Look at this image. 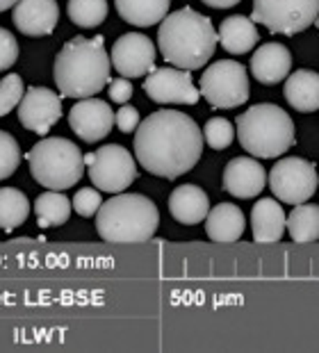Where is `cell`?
I'll return each instance as SVG.
<instances>
[{
	"label": "cell",
	"mask_w": 319,
	"mask_h": 353,
	"mask_svg": "<svg viewBox=\"0 0 319 353\" xmlns=\"http://www.w3.org/2000/svg\"><path fill=\"white\" fill-rule=\"evenodd\" d=\"M203 137L212 148H215V151H224V148H228L233 144V137H235L233 123L228 121V119H222V117L210 119L203 128Z\"/></svg>",
	"instance_id": "cell-28"
},
{
	"label": "cell",
	"mask_w": 319,
	"mask_h": 353,
	"mask_svg": "<svg viewBox=\"0 0 319 353\" xmlns=\"http://www.w3.org/2000/svg\"><path fill=\"white\" fill-rule=\"evenodd\" d=\"M267 185V171L253 157H233L224 169V190L238 199H253Z\"/></svg>",
	"instance_id": "cell-15"
},
{
	"label": "cell",
	"mask_w": 319,
	"mask_h": 353,
	"mask_svg": "<svg viewBox=\"0 0 319 353\" xmlns=\"http://www.w3.org/2000/svg\"><path fill=\"white\" fill-rule=\"evenodd\" d=\"M144 92L148 94L151 101L160 105H196L201 99V92L196 89L189 71L178 69V66L176 69L173 66L153 69L144 80Z\"/></svg>",
	"instance_id": "cell-11"
},
{
	"label": "cell",
	"mask_w": 319,
	"mask_h": 353,
	"mask_svg": "<svg viewBox=\"0 0 319 353\" xmlns=\"http://www.w3.org/2000/svg\"><path fill=\"white\" fill-rule=\"evenodd\" d=\"M244 214L233 203H219L215 210H210L205 216V232L212 242L219 244H233L238 242L244 232Z\"/></svg>",
	"instance_id": "cell-20"
},
{
	"label": "cell",
	"mask_w": 319,
	"mask_h": 353,
	"mask_svg": "<svg viewBox=\"0 0 319 353\" xmlns=\"http://www.w3.org/2000/svg\"><path fill=\"white\" fill-rule=\"evenodd\" d=\"M71 208L73 205L68 203V199L57 190L44 192L35 201V214L41 228L62 226V223H66L68 216H71Z\"/></svg>",
	"instance_id": "cell-24"
},
{
	"label": "cell",
	"mask_w": 319,
	"mask_h": 353,
	"mask_svg": "<svg viewBox=\"0 0 319 353\" xmlns=\"http://www.w3.org/2000/svg\"><path fill=\"white\" fill-rule=\"evenodd\" d=\"M155 43L146 34L128 32L114 41L110 59L124 78H142L155 69Z\"/></svg>",
	"instance_id": "cell-12"
},
{
	"label": "cell",
	"mask_w": 319,
	"mask_h": 353,
	"mask_svg": "<svg viewBox=\"0 0 319 353\" xmlns=\"http://www.w3.org/2000/svg\"><path fill=\"white\" fill-rule=\"evenodd\" d=\"M203 153V132L192 117L160 110L135 130V155L148 174L176 180L196 167Z\"/></svg>",
	"instance_id": "cell-1"
},
{
	"label": "cell",
	"mask_w": 319,
	"mask_h": 353,
	"mask_svg": "<svg viewBox=\"0 0 319 353\" xmlns=\"http://www.w3.org/2000/svg\"><path fill=\"white\" fill-rule=\"evenodd\" d=\"M108 94H110V99L114 103H119V105H124L133 99V82L128 80V78H117V80H110L108 82Z\"/></svg>",
	"instance_id": "cell-34"
},
{
	"label": "cell",
	"mask_w": 319,
	"mask_h": 353,
	"mask_svg": "<svg viewBox=\"0 0 319 353\" xmlns=\"http://www.w3.org/2000/svg\"><path fill=\"white\" fill-rule=\"evenodd\" d=\"M21 164V146L10 132L0 130V180L10 178Z\"/></svg>",
	"instance_id": "cell-29"
},
{
	"label": "cell",
	"mask_w": 319,
	"mask_h": 353,
	"mask_svg": "<svg viewBox=\"0 0 319 353\" xmlns=\"http://www.w3.org/2000/svg\"><path fill=\"white\" fill-rule=\"evenodd\" d=\"M89 178L101 192L119 194L133 185L137 178L135 157L119 144H108L85 157Z\"/></svg>",
	"instance_id": "cell-9"
},
{
	"label": "cell",
	"mask_w": 319,
	"mask_h": 353,
	"mask_svg": "<svg viewBox=\"0 0 319 353\" xmlns=\"http://www.w3.org/2000/svg\"><path fill=\"white\" fill-rule=\"evenodd\" d=\"M17 3H19V0H0V12L10 10V7H14Z\"/></svg>",
	"instance_id": "cell-36"
},
{
	"label": "cell",
	"mask_w": 319,
	"mask_h": 353,
	"mask_svg": "<svg viewBox=\"0 0 319 353\" xmlns=\"http://www.w3.org/2000/svg\"><path fill=\"white\" fill-rule=\"evenodd\" d=\"M317 167L303 157H283L269 171V187L273 196L290 205L306 203L317 192Z\"/></svg>",
	"instance_id": "cell-10"
},
{
	"label": "cell",
	"mask_w": 319,
	"mask_h": 353,
	"mask_svg": "<svg viewBox=\"0 0 319 353\" xmlns=\"http://www.w3.org/2000/svg\"><path fill=\"white\" fill-rule=\"evenodd\" d=\"M219 37L208 17L192 7H182L160 21L157 46L162 57L178 69L194 71L215 55Z\"/></svg>",
	"instance_id": "cell-2"
},
{
	"label": "cell",
	"mask_w": 319,
	"mask_h": 353,
	"mask_svg": "<svg viewBox=\"0 0 319 353\" xmlns=\"http://www.w3.org/2000/svg\"><path fill=\"white\" fill-rule=\"evenodd\" d=\"M292 52L283 43H262L251 57V73L260 85H278L290 76Z\"/></svg>",
	"instance_id": "cell-17"
},
{
	"label": "cell",
	"mask_w": 319,
	"mask_h": 353,
	"mask_svg": "<svg viewBox=\"0 0 319 353\" xmlns=\"http://www.w3.org/2000/svg\"><path fill=\"white\" fill-rule=\"evenodd\" d=\"M19 59V43L10 30L0 28V71H7Z\"/></svg>",
	"instance_id": "cell-32"
},
{
	"label": "cell",
	"mask_w": 319,
	"mask_h": 353,
	"mask_svg": "<svg viewBox=\"0 0 319 353\" xmlns=\"http://www.w3.org/2000/svg\"><path fill=\"white\" fill-rule=\"evenodd\" d=\"M238 139L253 157H280L294 146V121L273 103H258L238 117Z\"/></svg>",
	"instance_id": "cell-5"
},
{
	"label": "cell",
	"mask_w": 319,
	"mask_h": 353,
	"mask_svg": "<svg viewBox=\"0 0 319 353\" xmlns=\"http://www.w3.org/2000/svg\"><path fill=\"white\" fill-rule=\"evenodd\" d=\"M219 43L222 48L228 50L231 55H244L251 48L260 41V34H258L255 23L242 14H235V17H228L222 26H219Z\"/></svg>",
	"instance_id": "cell-22"
},
{
	"label": "cell",
	"mask_w": 319,
	"mask_h": 353,
	"mask_svg": "<svg viewBox=\"0 0 319 353\" xmlns=\"http://www.w3.org/2000/svg\"><path fill=\"white\" fill-rule=\"evenodd\" d=\"M169 212L182 226L201 223L210 212L208 194L196 185H180L169 196Z\"/></svg>",
	"instance_id": "cell-19"
},
{
	"label": "cell",
	"mask_w": 319,
	"mask_h": 353,
	"mask_svg": "<svg viewBox=\"0 0 319 353\" xmlns=\"http://www.w3.org/2000/svg\"><path fill=\"white\" fill-rule=\"evenodd\" d=\"M290 237L299 244L317 242L319 239V205H303L299 203L287 216Z\"/></svg>",
	"instance_id": "cell-25"
},
{
	"label": "cell",
	"mask_w": 319,
	"mask_h": 353,
	"mask_svg": "<svg viewBox=\"0 0 319 353\" xmlns=\"http://www.w3.org/2000/svg\"><path fill=\"white\" fill-rule=\"evenodd\" d=\"M319 19V0H253L251 21L273 34H299Z\"/></svg>",
	"instance_id": "cell-7"
},
{
	"label": "cell",
	"mask_w": 319,
	"mask_h": 353,
	"mask_svg": "<svg viewBox=\"0 0 319 353\" xmlns=\"http://www.w3.org/2000/svg\"><path fill=\"white\" fill-rule=\"evenodd\" d=\"M201 96L212 108L231 110L249 101L246 69L233 59H219L208 66L201 78Z\"/></svg>",
	"instance_id": "cell-8"
},
{
	"label": "cell",
	"mask_w": 319,
	"mask_h": 353,
	"mask_svg": "<svg viewBox=\"0 0 319 353\" xmlns=\"http://www.w3.org/2000/svg\"><path fill=\"white\" fill-rule=\"evenodd\" d=\"M62 119V101L46 87H30L19 103V121L30 132L46 134Z\"/></svg>",
	"instance_id": "cell-13"
},
{
	"label": "cell",
	"mask_w": 319,
	"mask_h": 353,
	"mask_svg": "<svg viewBox=\"0 0 319 353\" xmlns=\"http://www.w3.org/2000/svg\"><path fill=\"white\" fill-rule=\"evenodd\" d=\"M103 37H73L64 43L55 57L52 78L59 89V96L68 99H89L96 96L110 82L112 59L105 52Z\"/></svg>",
	"instance_id": "cell-3"
},
{
	"label": "cell",
	"mask_w": 319,
	"mask_h": 353,
	"mask_svg": "<svg viewBox=\"0 0 319 353\" xmlns=\"http://www.w3.org/2000/svg\"><path fill=\"white\" fill-rule=\"evenodd\" d=\"M287 216L278 201L260 199L251 210V230H253V242L258 244H276L285 235Z\"/></svg>",
	"instance_id": "cell-18"
},
{
	"label": "cell",
	"mask_w": 319,
	"mask_h": 353,
	"mask_svg": "<svg viewBox=\"0 0 319 353\" xmlns=\"http://www.w3.org/2000/svg\"><path fill=\"white\" fill-rule=\"evenodd\" d=\"M68 125L82 141L94 144L110 134L114 125V112L101 99H80L68 112Z\"/></svg>",
	"instance_id": "cell-14"
},
{
	"label": "cell",
	"mask_w": 319,
	"mask_h": 353,
	"mask_svg": "<svg viewBox=\"0 0 319 353\" xmlns=\"http://www.w3.org/2000/svg\"><path fill=\"white\" fill-rule=\"evenodd\" d=\"M119 17L137 28H151L169 14L171 0H114Z\"/></svg>",
	"instance_id": "cell-23"
},
{
	"label": "cell",
	"mask_w": 319,
	"mask_h": 353,
	"mask_svg": "<svg viewBox=\"0 0 319 353\" xmlns=\"http://www.w3.org/2000/svg\"><path fill=\"white\" fill-rule=\"evenodd\" d=\"M283 96L296 112H315L319 110V73L299 69L287 76Z\"/></svg>",
	"instance_id": "cell-21"
},
{
	"label": "cell",
	"mask_w": 319,
	"mask_h": 353,
	"mask_svg": "<svg viewBox=\"0 0 319 353\" xmlns=\"http://www.w3.org/2000/svg\"><path fill=\"white\" fill-rule=\"evenodd\" d=\"M73 210L78 212L80 216H94L98 212V208L103 205V196H101V190H91V187H87V190H80L75 192V196L71 201Z\"/></svg>",
	"instance_id": "cell-31"
},
{
	"label": "cell",
	"mask_w": 319,
	"mask_h": 353,
	"mask_svg": "<svg viewBox=\"0 0 319 353\" xmlns=\"http://www.w3.org/2000/svg\"><path fill=\"white\" fill-rule=\"evenodd\" d=\"M201 3L208 7H215V10H228V7H235L238 3H242V0H201Z\"/></svg>",
	"instance_id": "cell-35"
},
{
	"label": "cell",
	"mask_w": 319,
	"mask_h": 353,
	"mask_svg": "<svg viewBox=\"0 0 319 353\" xmlns=\"http://www.w3.org/2000/svg\"><path fill=\"white\" fill-rule=\"evenodd\" d=\"M14 26L26 37H46L57 26V0H19L14 5Z\"/></svg>",
	"instance_id": "cell-16"
},
{
	"label": "cell",
	"mask_w": 319,
	"mask_h": 353,
	"mask_svg": "<svg viewBox=\"0 0 319 353\" xmlns=\"http://www.w3.org/2000/svg\"><path fill=\"white\" fill-rule=\"evenodd\" d=\"M30 174L46 190H68L85 176V155L64 137H46L28 153Z\"/></svg>",
	"instance_id": "cell-6"
},
{
	"label": "cell",
	"mask_w": 319,
	"mask_h": 353,
	"mask_svg": "<svg viewBox=\"0 0 319 353\" xmlns=\"http://www.w3.org/2000/svg\"><path fill=\"white\" fill-rule=\"evenodd\" d=\"M114 121H117L121 132H135L137 125L142 123V119H139V112H137V108L124 103V105H121V110L114 114Z\"/></svg>",
	"instance_id": "cell-33"
},
{
	"label": "cell",
	"mask_w": 319,
	"mask_h": 353,
	"mask_svg": "<svg viewBox=\"0 0 319 353\" xmlns=\"http://www.w3.org/2000/svg\"><path fill=\"white\" fill-rule=\"evenodd\" d=\"M160 212L155 203L142 194H124L105 201L96 212V230L112 244H139L155 235Z\"/></svg>",
	"instance_id": "cell-4"
},
{
	"label": "cell",
	"mask_w": 319,
	"mask_h": 353,
	"mask_svg": "<svg viewBox=\"0 0 319 353\" xmlns=\"http://www.w3.org/2000/svg\"><path fill=\"white\" fill-rule=\"evenodd\" d=\"M23 94H26V87H23V80L17 73L12 76H5L0 80V117L10 114V112L21 103Z\"/></svg>",
	"instance_id": "cell-30"
},
{
	"label": "cell",
	"mask_w": 319,
	"mask_h": 353,
	"mask_svg": "<svg viewBox=\"0 0 319 353\" xmlns=\"http://www.w3.org/2000/svg\"><path fill=\"white\" fill-rule=\"evenodd\" d=\"M66 14L78 28H96L108 19V0H68Z\"/></svg>",
	"instance_id": "cell-27"
},
{
	"label": "cell",
	"mask_w": 319,
	"mask_h": 353,
	"mask_svg": "<svg viewBox=\"0 0 319 353\" xmlns=\"http://www.w3.org/2000/svg\"><path fill=\"white\" fill-rule=\"evenodd\" d=\"M30 214V201L23 192L14 187H3L0 190V228L14 230L19 228Z\"/></svg>",
	"instance_id": "cell-26"
}]
</instances>
